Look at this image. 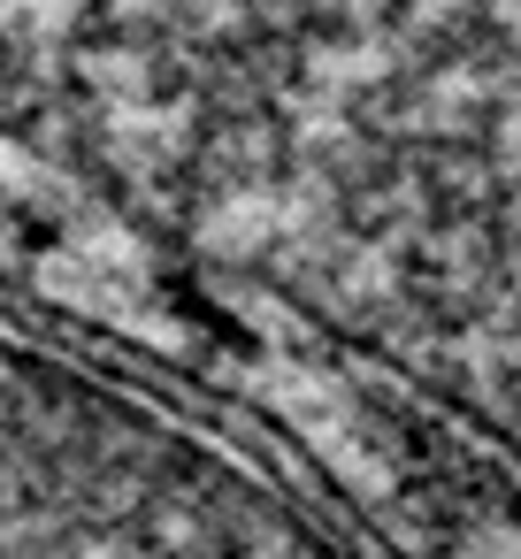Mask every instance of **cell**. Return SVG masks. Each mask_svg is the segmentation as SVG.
I'll return each instance as SVG.
<instances>
[{
	"mask_svg": "<svg viewBox=\"0 0 521 559\" xmlns=\"http://www.w3.org/2000/svg\"><path fill=\"white\" fill-rule=\"evenodd\" d=\"M0 559H383L299 483L0 314Z\"/></svg>",
	"mask_w": 521,
	"mask_h": 559,
	"instance_id": "cell-1",
	"label": "cell"
}]
</instances>
